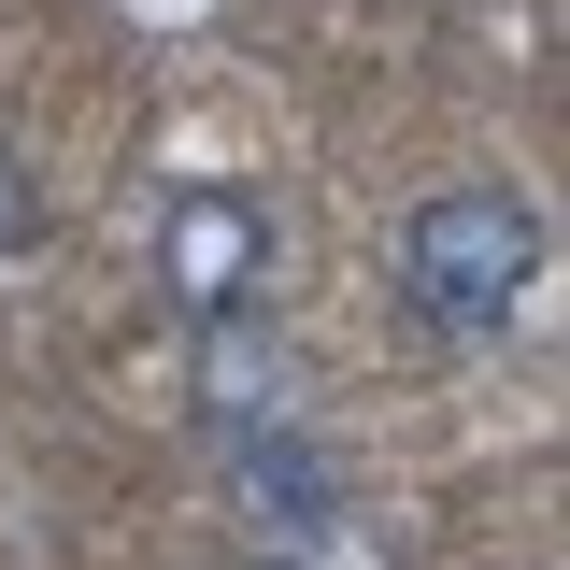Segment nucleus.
I'll list each match as a JSON object with an SVG mask.
<instances>
[{"label": "nucleus", "mask_w": 570, "mask_h": 570, "mask_svg": "<svg viewBox=\"0 0 570 570\" xmlns=\"http://www.w3.org/2000/svg\"><path fill=\"white\" fill-rule=\"evenodd\" d=\"M542 285V214L513 186H442L400 228V299L442 328H513V299Z\"/></svg>", "instance_id": "1"}, {"label": "nucleus", "mask_w": 570, "mask_h": 570, "mask_svg": "<svg viewBox=\"0 0 570 570\" xmlns=\"http://www.w3.org/2000/svg\"><path fill=\"white\" fill-rule=\"evenodd\" d=\"M157 285H171V314L228 328L272 285V214L243 200V186H171V214H157Z\"/></svg>", "instance_id": "2"}, {"label": "nucleus", "mask_w": 570, "mask_h": 570, "mask_svg": "<svg viewBox=\"0 0 570 570\" xmlns=\"http://www.w3.org/2000/svg\"><path fill=\"white\" fill-rule=\"evenodd\" d=\"M29 243H43V171L0 142V257H29Z\"/></svg>", "instance_id": "3"}, {"label": "nucleus", "mask_w": 570, "mask_h": 570, "mask_svg": "<svg viewBox=\"0 0 570 570\" xmlns=\"http://www.w3.org/2000/svg\"><path fill=\"white\" fill-rule=\"evenodd\" d=\"M243 570H257V557H243Z\"/></svg>", "instance_id": "4"}]
</instances>
